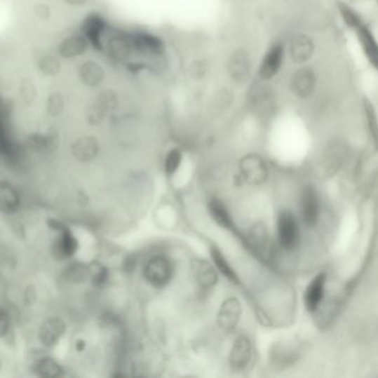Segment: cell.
<instances>
[{
    "mask_svg": "<svg viewBox=\"0 0 378 378\" xmlns=\"http://www.w3.org/2000/svg\"><path fill=\"white\" fill-rule=\"evenodd\" d=\"M276 236L278 245L285 251H293L299 244V224L291 211H281L276 220Z\"/></svg>",
    "mask_w": 378,
    "mask_h": 378,
    "instance_id": "obj_1",
    "label": "cell"
},
{
    "mask_svg": "<svg viewBox=\"0 0 378 378\" xmlns=\"http://www.w3.org/2000/svg\"><path fill=\"white\" fill-rule=\"evenodd\" d=\"M48 225L51 230L58 232V236L51 246L53 257L58 261H65L74 257L78 251L79 244L72 231L69 230L66 225L55 219L48 220Z\"/></svg>",
    "mask_w": 378,
    "mask_h": 378,
    "instance_id": "obj_2",
    "label": "cell"
},
{
    "mask_svg": "<svg viewBox=\"0 0 378 378\" xmlns=\"http://www.w3.org/2000/svg\"><path fill=\"white\" fill-rule=\"evenodd\" d=\"M173 272V264L167 257L156 255L146 263L142 274L147 283L154 288H161L171 281Z\"/></svg>",
    "mask_w": 378,
    "mask_h": 378,
    "instance_id": "obj_3",
    "label": "cell"
},
{
    "mask_svg": "<svg viewBox=\"0 0 378 378\" xmlns=\"http://www.w3.org/2000/svg\"><path fill=\"white\" fill-rule=\"evenodd\" d=\"M238 170L242 181L250 185L263 184L269 177L266 162L257 154L244 156L240 160Z\"/></svg>",
    "mask_w": 378,
    "mask_h": 378,
    "instance_id": "obj_4",
    "label": "cell"
},
{
    "mask_svg": "<svg viewBox=\"0 0 378 378\" xmlns=\"http://www.w3.org/2000/svg\"><path fill=\"white\" fill-rule=\"evenodd\" d=\"M228 74L231 79L238 85L249 81L252 74V59L249 51L238 48L231 53L228 61Z\"/></svg>",
    "mask_w": 378,
    "mask_h": 378,
    "instance_id": "obj_5",
    "label": "cell"
},
{
    "mask_svg": "<svg viewBox=\"0 0 378 378\" xmlns=\"http://www.w3.org/2000/svg\"><path fill=\"white\" fill-rule=\"evenodd\" d=\"M326 282H328V275L325 272H320L315 275L305 288L303 303L309 314H314L320 309L325 297Z\"/></svg>",
    "mask_w": 378,
    "mask_h": 378,
    "instance_id": "obj_6",
    "label": "cell"
},
{
    "mask_svg": "<svg viewBox=\"0 0 378 378\" xmlns=\"http://www.w3.org/2000/svg\"><path fill=\"white\" fill-rule=\"evenodd\" d=\"M242 315V305L236 297H229L223 302L217 312L219 328L227 333H232L238 328Z\"/></svg>",
    "mask_w": 378,
    "mask_h": 378,
    "instance_id": "obj_7",
    "label": "cell"
},
{
    "mask_svg": "<svg viewBox=\"0 0 378 378\" xmlns=\"http://www.w3.org/2000/svg\"><path fill=\"white\" fill-rule=\"evenodd\" d=\"M285 47L283 43H276L271 46L263 57L259 68V77L261 80H271L278 74L284 60Z\"/></svg>",
    "mask_w": 378,
    "mask_h": 378,
    "instance_id": "obj_8",
    "label": "cell"
},
{
    "mask_svg": "<svg viewBox=\"0 0 378 378\" xmlns=\"http://www.w3.org/2000/svg\"><path fill=\"white\" fill-rule=\"evenodd\" d=\"M302 221L309 229L318 225L320 219V200L316 190L312 187H306L301 196Z\"/></svg>",
    "mask_w": 378,
    "mask_h": 378,
    "instance_id": "obj_9",
    "label": "cell"
},
{
    "mask_svg": "<svg viewBox=\"0 0 378 378\" xmlns=\"http://www.w3.org/2000/svg\"><path fill=\"white\" fill-rule=\"evenodd\" d=\"M352 30L356 34L363 53L370 66L378 72V40L376 39L375 34L370 29V27L363 22V20L352 28Z\"/></svg>",
    "mask_w": 378,
    "mask_h": 378,
    "instance_id": "obj_10",
    "label": "cell"
},
{
    "mask_svg": "<svg viewBox=\"0 0 378 378\" xmlns=\"http://www.w3.org/2000/svg\"><path fill=\"white\" fill-rule=\"evenodd\" d=\"M191 272L194 281L203 290H212L219 282L217 267L203 259H194L191 261Z\"/></svg>",
    "mask_w": 378,
    "mask_h": 378,
    "instance_id": "obj_11",
    "label": "cell"
},
{
    "mask_svg": "<svg viewBox=\"0 0 378 378\" xmlns=\"http://www.w3.org/2000/svg\"><path fill=\"white\" fill-rule=\"evenodd\" d=\"M252 354H253V349H252V343L249 337L246 336L238 337L233 343L230 357H229V362L232 370L236 372H242L245 370L251 362Z\"/></svg>",
    "mask_w": 378,
    "mask_h": 378,
    "instance_id": "obj_12",
    "label": "cell"
},
{
    "mask_svg": "<svg viewBox=\"0 0 378 378\" xmlns=\"http://www.w3.org/2000/svg\"><path fill=\"white\" fill-rule=\"evenodd\" d=\"M316 87V74L313 69L303 67L292 76L291 89L294 95L301 99L309 98Z\"/></svg>",
    "mask_w": 378,
    "mask_h": 378,
    "instance_id": "obj_13",
    "label": "cell"
},
{
    "mask_svg": "<svg viewBox=\"0 0 378 378\" xmlns=\"http://www.w3.org/2000/svg\"><path fill=\"white\" fill-rule=\"evenodd\" d=\"M66 331L67 325L64 320L59 318H48L40 326L38 337L43 346L50 349L56 346L58 342L64 337Z\"/></svg>",
    "mask_w": 378,
    "mask_h": 378,
    "instance_id": "obj_14",
    "label": "cell"
},
{
    "mask_svg": "<svg viewBox=\"0 0 378 378\" xmlns=\"http://www.w3.org/2000/svg\"><path fill=\"white\" fill-rule=\"evenodd\" d=\"M106 29V20L99 13H93L88 15L86 17L85 22L82 24L83 34H85L89 43L97 50L102 49V37Z\"/></svg>",
    "mask_w": 378,
    "mask_h": 378,
    "instance_id": "obj_15",
    "label": "cell"
},
{
    "mask_svg": "<svg viewBox=\"0 0 378 378\" xmlns=\"http://www.w3.org/2000/svg\"><path fill=\"white\" fill-rule=\"evenodd\" d=\"M315 46L307 34H297L292 37L288 45V53L295 64L303 65L312 58Z\"/></svg>",
    "mask_w": 378,
    "mask_h": 378,
    "instance_id": "obj_16",
    "label": "cell"
},
{
    "mask_svg": "<svg viewBox=\"0 0 378 378\" xmlns=\"http://www.w3.org/2000/svg\"><path fill=\"white\" fill-rule=\"evenodd\" d=\"M100 151L99 141L93 135H82L72 142V154L80 162H89L98 156Z\"/></svg>",
    "mask_w": 378,
    "mask_h": 378,
    "instance_id": "obj_17",
    "label": "cell"
},
{
    "mask_svg": "<svg viewBox=\"0 0 378 378\" xmlns=\"http://www.w3.org/2000/svg\"><path fill=\"white\" fill-rule=\"evenodd\" d=\"M89 41L85 34H72L62 40L58 46V55L61 58L72 59L81 56L89 48Z\"/></svg>",
    "mask_w": 378,
    "mask_h": 378,
    "instance_id": "obj_18",
    "label": "cell"
},
{
    "mask_svg": "<svg viewBox=\"0 0 378 378\" xmlns=\"http://www.w3.org/2000/svg\"><path fill=\"white\" fill-rule=\"evenodd\" d=\"M104 74V69L95 60L83 61L78 68V78L82 85L88 88H95L101 85Z\"/></svg>",
    "mask_w": 378,
    "mask_h": 378,
    "instance_id": "obj_19",
    "label": "cell"
},
{
    "mask_svg": "<svg viewBox=\"0 0 378 378\" xmlns=\"http://www.w3.org/2000/svg\"><path fill=\"white\" fill-rule=\"evenodd\" d=\"M131 48L140 53H160L163 49L161 39L150 34H135L130 36Z\"/></svg>",
    "mask_w": 378,
    "mask_h": 378,
    "instance_id": "obj_20",
    "label": "cell"
},
{
    "mask_svg": "<svg viewBox=\"0 0 378 378\" xmlns=\"http://www.w3.org/2000/svg\"><path fill=\"white\" fill-rule=\"evenodd\" d=\"M20 196L13 185L7 182L1 183L0 187V206L5 215H13L20 208Z\"/></svg>",
    "mask_w": 378,
    "mask_h": 378,
    "instance_id": "obj_21",
    "label": "cell"
},
{
    "mask_svg": "<svg viewBox=\"0 0 378 378\" xmlns=\"http://www.w3.org/2000/svg\"><path fill=\"white\" fill-rule=\"evenodd\" d=\"M210 254H211L212 261H213L215 266L217 267V270L220 273H222L223 276L228 278L231 283L238 285L241 283L240 278H238L236 271L233 270V267L231 266L227 257L223 255L222 251L217 246L212 245L210 248Z\"/></svg>",
    "mask_w": 378,
    "mask_h": 378,
    "instance_id": "obj_22",
    "label": "cell"
},
{
    "mask_svg": "<svg viewBox=\"0 0 378 378\" xmlns=\"http://www.w3.org/2000/svg\"><path fill=\"white\" fill-rule=\"evenodd\" d=\"M209 213L219 227L225 229V230H234L232 217L222 202L219 201L217 198H212L211 201L209 202Z\"/></svg>",
    "mask_w": 378,
    "mask_h": 378,
    "instance_id": "obj_23",
    "label": "cell"
},
{
    "mask_svg": "<svg viewBox=\"0 0 378 378\" xmlns=\"http://www.w3.org/2000/svg\"><path fill=\"white\" fill-rule=\"evenodd\" d=\"M252 107L257 109V112H270L274 103V97L272 91L266 87H257L252 93L251 98Z\"/></svg>",
    "mask_w": 378,
    "mask_h": 378,
    "instance_id": "obj_24",
    "label": "cell"
},
{
    "mask_svg": "<svg viewBox=\"0 0 378 378\" xmlns=\"http://www.w3.org/2000/svg\"><path fill=\"white\" fill-rule=\"evenodd\" d=\"M34 370L36 375L43 378H56L64 373V368L51 357H43L38 360Z\"/></svg>",
    "mask_w": 378,
    "mask_h": 378,
    "instance_id": "obj_25",
    "label": "cell"
},
{
    "mask_svg": "<svg viewBox=\"0 0 378 378\" xmlns=\"http://www.w3.org/2000/svg\"><path fill=\"white\" fill-rule=\"evenodd\" d=\"M37 67L46 77H56L61 72V62L50 53H41L37 58Z\"/></svg>",
    "mask_w": 378,
    "mask_h": 378,
    "instance_id": "obj_26",
    "label": "cell"
},
{
    "mask_svg": "<svg viewBox=\"0 0 378 378\" xmlns=\"http://www.w3.org/2000/svg\"><path fill=\"white\" fill-rule=\"evenodd\" d=\"M28 146L36 152L53 151L58 146V139L56 135L36 133L28 137Z\"/></svg>",
    "mask_w": 378,
    "mask_h": 378,
    "instance_id": "obj_27",
    "label": "cell"
},
{
    "mask_svg": "<svg viewBox=\"0 0 378 378\" xmlns=\"http://www.w3.org/2000/svg\"><path fill=\"white\" fill-rule=\"evenodd\" d=\"M95 101L107 114L116 112L119 107V97L112 89H104L100 91L95 97Z\"/></svg>",
    "mask_w": 378,
    "mask_h": 378,
    "instance_id": "obj_28",
    "label": "cell"
},
{
    "mask_svg": "<svg viewBox=\"0 0 378 378\" xmlns=\"http://www.w3.org/2000/svg\"><path fill=\"white\" fill-rule=\"evenodd\" d=\"M211 65L205 58L194 59L187 67V74L192 80H202L208 76Z\"/></svg>",
    "mask_w": 378,
    "mask_h": 378,
    "instance_id": "obj_29",
    "label": "cell"
},
{
    "mask_svg": "<svg viewBox=\"0 0 378 378\" xmlns=\"http://www.w3.org/2000/svg\"><path fill=\"white\" fill-rule=\"evenodd\" d=\"M89 269V280L97 288H102L108 282L109 270L102 263L93 262L88 265Z\"/></svg>",
    "mask_w": 378,
    "mask_h": 378,
    "instance_id": "obj_30",
    "label": "cell"
},
{
    "mask_svg": "<svg viewBox=\"0 0 378 378\" xmlns=\"http://www.w3.org/2000/svg\"><path fill=\"white\" fill-rule=\"evenodd\" d=\"M19 95L26 106H32L37 99V87L30 78H22L19 82Z\"/></svg>",
    "mask_w": 378,
    "mask_h": 378,
    "instance_id": "obj_31",
    "label": "cell"
},
{
    "mask_svg": "<svg viewBox=\"0 0 378 378\" xmlns=\"http://www.w3.org/2000/svg\"><path fill=\"white\" fill-rule=\"evenodd\" d=\"M181 162H182V152H181L180 149H171L164 159L166 175L168 177H173L180 168Z\"/></svg>",
    "mask_w": 378,
    "mask_h": 378,
    "instance_id": "obj_32",
    "label": "cell"
},
{
    "mask_svg": "<svg viewBox=\"0 0 378 378\" xmlns=\"http://www.w3.org/2000/svg\"><path fill=\"white\" fill-rule=\"evenodd\" d=\"M106 114H108L95 100L87 104L85 109L86 121H87L88 125L93 126V127L100 125Z\"/></svg>",
    "mask_w": 378,
    "mask_h": 378,
    "instance_id": "obj_33",
    "label": "cell"
},
{
    "mask_svg": "<svg viewBox=\"0 0 378 378\" xmlns=\"http://www.w3.org/2000/svg\"><path fill=\"white\" fill-rule=\"evenodd\" d=\"M65 110L64 95L59 93H53L47 99V114L53 118L60 116Z\"/></svg>",
    "mask_w": 378,
    "mask_h": 378,
    "instance_id": "obj_34",
    "label": "cell"
},
{
    "mask_svg": "<svg viewBox=\"0 0 378 378\" xmlns=\"http://www.w3.org/2000/svg\"><path fill=\"white\" fill-rule=\"evenodd\" d=\"M66 278L70 282H82L89 278V269L88 265L76 264L70 265L66 270Z\"/></svg>",
    "mask_w": 378,
    "mask_h": 378,
    "instance_id": "obj_35",
    "label": "cell"
},
{
    "mask_svg": "<svg viewBox=\"0 0 378 378\" xmlns=\"http://www.w3.org/2000/svg\"><path fill=\"white\" fill-rule=\"evenodd\" d=\"M366 118H367L368 128L370 133L373 135L374 140L378 142V122L376 116L375 110L370 104V101L365 103Z\"/></svg>",
    "mask_w": 378,
    "mask_h": 378,
    "instance_id": "obj_36",
    "label": "cell"
},
{
    "mask_svg": "<svg viewBox=\"0 0 378 378\" xmlns=\"http://www.w3.org/2000/svg\"><path fill=\"white\" fill-rule=\"evenodd\" d=\"M232 101L233 93L229 89H224V88L221 89L215 97V103H217L219 107H228L230 103H232Z\"/></svg>",
    "mask_w": 378,
    "mask_h": 378,
    "instance_id": "obj_37",
    "label": "cell"
},
{
    "mask_svg": "<svg viewBox=\"0 0 378 378\" xmlns=\"http://www.w3.org/2000/svg\"><path fill=\"white\" fill-rule=\"evenodd\" d=\"M34 13L40 20L48 22L51 18V9L47 4L39 3L34 5Z\"/></svg>",
    "mask_w": 378,
    "mask_h": 378,
    "instance_id": "obj_38",
    "label": "cell"
},
{
    "mask_svg": "<svg viewBox=\"0 0 378 378\" xmlns=\"http://www.w3.org/2000/svg\"><path fill=\"white\" fill-rule=\"evenodd\" d=\"M9 331H11V318H9L8 313L6 312L5 309H1L0 313V332H1V336L6 337V335H8Z\"/></svg>",
    "mask_w": 378,
    "mask_h": 378,
    "instance_id": "obj_39",
    "label": "cell"
},
{
    "mask_svg": "<svg viewBox=\"0 0 378 378\" xmlns=\"http://www.w3.org/2000/svg\"><path fill=\"white\" fill-rule=\"evenodd\" d=\"M64 1L68 5L74 6V7H80V6H83L87 3V0H64Z\"/></svg>",
    "mask_w": 378,
    "mask_h": 378,
    "instance_id": "obj_40",
    "label": "cell"
},
{
    "mask_svg": "<svg viewBox=\"0 0 378 378\" xmlns=\"http://www.w3.org/2000/svg\"><path fill=\"white\" fill-rule=\"evenodd\" d=\"M76 347H77L78 352H82L86 349V342L83 339H78L76 342Z\"/></svg>",
    "mask_w": 378,
    "mask_h": 378,
    "instance_id": "obj_41",
    "label": "cell"
},
{
    "mask_svg": "<svg viewBox=\"0 0 378 378\" xmlns=\"http://www.w3.org/2000/svg\"><path fill=\"white\" fill-rule=\"evenodd\" d=\"M377 1H378V0H377Z\"/></svg>",
    "mask_w": 378,
    "mask_h": 378,
    "instance_id": "obj_42",
    "label": "cell"
}]
</instances>
